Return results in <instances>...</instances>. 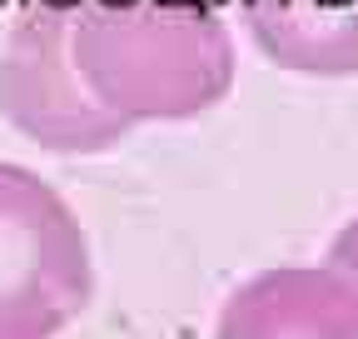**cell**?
Returning <instances> with one entry per match:
<instances>
[{
  "label": "cell",
  "mask_w": 358,
  "mask_h": 339,
  "mask_svg": "<svg viewBox=\"0 0 358 339\" xmlns=\"http://www.w3.org/2000/svg\"><path fill=\"white\" fill-rule=\"evenodd\" d=\"M70 60L129 130L209 115L234 90V35L209 0H75Z\"/></svg>",
  "instance_id": "cell-1"
},
{
  "label": "cell",
  "mask_w": 358,
  "mask_h": 339,
  "mask_svg": "<svg viewBox=\"0 0 358 339\" xmlns=\"http://www.w3.org/2000/svg\"><path fill=\"white\" fill-rule=\"evenodd\" d=\"M95 294L85 225L55 185L0 160V339H55Z\"/></svg>",
  "instance_id": "cell-2"
},
{
  "label": "cell",
  "mask_w": 358,
  "mask_h": 339,
  "mask_svg": "<svg viewBox=\"0 0 358 339\" xmlns=\"http://www.w3.org/2000/svg\"><path fill=\"white\" fill-rule=\"evenodd\" d=\"M70 11L75 0H45L10 30L0 55V115L40 150L105 155L129 135V125L105 115L80 85L70 60Z\"/></svg>",
  "instance_id": "cell-3"
},
{
  "label": "cell",
  "mask_w": 358,
  "mask_h": 339,
  "mask_svg": "<svg viewBox=\"0 0 358 339\" xmlns=\"http://www.w3.org/2000/svg\"><path fill=\"white\" fill-rule=\"evenodd\" d=\"M214 339H358V289L329 265L259 270L224 300Z\"/></svg>",
  "instance_id": "cell-4"
},
{
  "label": "cell",
  "mask_w": 358,
  "mask_h": 339,
  "mask_svg": "<svg viewBox=\"0 0 358 339\" xmlns=\"http://www.w3.org/2000/svg\"><path fill=\"white\" fill-rule=\"evenodd\" d=\"M254 50L294 75H358V0H239Z\"/></svg>",
  "instance_id": "cell-5"
},
{
  "label": "cell",
  "mask_w": 358,
  "mask_h": 339,
  "mask_svg": "<svg viewBox=\"0 0 358 339\" xmlns=\"http://www.w3.org/2000/svg\"><path fill=\"white\" fill-rule=\"evenodd\" d=\"M329 270L334 275H343L353 289H358V215L329 240Z\"/></svg>",
  "instance_id": "cell-6"
}]
</instances>
